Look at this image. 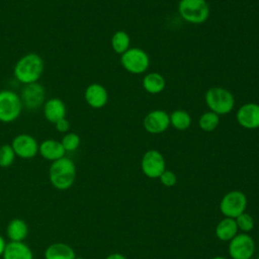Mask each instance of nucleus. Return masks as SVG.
Here are the masks:
<instances>
[{"mask_svg": "<svg viewBox=\"0 0 259 259\" xmlns=\"http://www.w3.org/2000/svg\"><path fill=\"white\" fill-rule=\"evenodd\" d=\"M110 45L114 53L118 55H122L125 51L130 49L131 45V37L127 32L124 30H117L115 31L110 39Z\"/></svg>", "mask_w": 259, "mask_h": 259, "instance_id": "obj_22", "label": "nucleus"}, {"mask_svg": "<svg viewBox=\"0 0 259 259\" xmlns=\"http://www.w3.org/2000/svg\"><path fill=\"white\" fill-rule=\"evenodd\" d=\"M22 106L28 110H36L46 101V89L38 82L24 85L20 92Z\"/></svg>", "mask_w": 259, "mask_h": 259, "instance_id": "obj_8", "label": "nucleus"}, {"mask_svg": "<svg viewBox=\"0 0 259 259\" xmlns=\"http://www.w3.org/2000/svg\"><path fill=\"white\" fill-rule=\"evenodd\" d=\"M238 123L246 130L259 128V104L248 102L243 104L237 111Z\"/></svg>", "mask_w": 259, "mask_h": 259, "instance_id": "obj_13", "label": "nucleus"}, {"mask_svg": "<svg viewBox=\"0 0 259 259\" xmlns=\"http://www.w3.org/2000/svg\"><path fill=\"white\" fill-rule=\"evenodd\" d=\"M75 259H83V258H81V257H76Z\"/></svg>", "mask_w": 259, "mask_h": 259, "instance_id": "obj_33", "label": "nucleus"}, {"mask_svg": "<svg viewBox=\"0 0 259 259\" xmlns=\"http://www.w3.org/2000/svg\"><path fill=\"white\" fill-rule=\"evenodd\" d=\"M238 232V226L236 220L232 218H226L222 220L217 228H215V235L222 241H230L232 240Z\"/></svg>", "mask_w": 259, "mask_h": 259, "instance_id": "obj_21", "label": "nucleus"}, {"mask_svg": "<svg viewBox=\"0 0 259 259\" xmlns=\"http://www.w3.org/2000/svg\"><path fill=\"white\" fill-rule=\"evenodd\" d=\"M42 58L35 53H28L22 56L13 69V75L17 81L26 85L37 82L44 72Z\"/></svg>", "mask_w": 259, "mask_h": 259, "instance_id": "obj_1", "label": "nucleus"}, {"mask_svg": "<svg viewBox=\"0 0 259 259\" xmlns=\"http://www.w3.org/2000/svg\"><path fill=\"white\" fill-rule=\"evenodd\" d=\"M50 181L52 185L60 190L69 189L75 181L76 177V167L74 162L63 157L52 163L49 170Z\"/></svg>", "mask_w": 259, "mask_h": 259, "instance_id": "obj_2", "label": "nucleus"}, {"mask_svg": "<svg viewBox=\"0 0 259 259\" xmlns=\"http://www.w3.org/2000/svg\"><path fill=\"white\" fill-rule=\"evenodd\" d=\"M76 254L73 248L65 243H54L45 252V259H75Z\"/></svg>", "mask_w": 259, "mask_h": 259, "instance_id": "obj_19", "label": "nucleus"}, {"mask_svg": "<svg viewBox=\"0 0 259 259\" xmlns=\"http://www.w3.org/2000/svg\"><path fill=\"white\" fill-rule=\"evenodd\" d=\"M143 173L149 178H158L166 170L165 159L157 150L147 151L141 161Z\"/></svg>", "mask_w": 259, "mask_h": 259, "instance_id": "obj_10", "label": "nucleus"}, {"mask_svg": "<svg viewBox=\"0 0 259 259\" xmlns=\"http://www.w3.org/2000/svg\"><path fill=\"white\" fill-rule=\"evenodd\" d=\"M16 155L11 145H3L0 147V167L6 168L12 165Z\"/></svg>", "mask_w": 259, "mask_h": 259, "instance_id": "obj_26", "label": "nucleus"}, {"mask_svg": "<svg viewBox=\"0 0 259 259\" xmlns=\"http://www.w3.org/2000/svg\"><path fill=\"white\" fill-rule=\"evenodd\" d=\"M160 180H161V183L166 186V187H171V186H174L175 183H176V175L170 171V170H165L161 175H160Z\"/></svg>", "mask_w": 259, "mask_h": 259, "instance_id": "obj_28", "label": "nucleus"}, {"mask_svg": "<svg viewBox=\"0 0 259 259\" xmlns=\"http://www.w3.org/2000/svg\"><path fill=\"white\" fill-rule=\"evenodd\" d=\"M5 247H6V243H5L4 239L0 236V256L3 255V252H4Z\"/></svg>", "mask_w": 259, "mask_h": 259, "instance_id": "obj_31", "label": "nucleus"}, {"mask_svg": "<svg viewBox=\"0 0 259 259\" xmlns=\"http://www.w3.org/2000/svg\"><path fill=\"white\" fill-rule=\"evenodd\" d=\"M178 12L186 22L200 24L208 19L210 9L206 0H180Z\"/></svg>", "mask_w": 259, "mask_h": 259, "instance_id": "obj_4", "label": "nucleus"}, {"mask_svg": "<svg viewBox=\"0 0 259 259\" xmlns=\"http://www.w3.org/2000/svg\"><path fill=\"white\" fill-rule=\"evenodd\" d=\"M38 146L35 138L28 134L17 135L11 143L15 155L22 159L33 158L38 153Z\"/></svg>", "mask_w": 259, "mask_h": 259, "instance_id": "obj_11", "label": "nucleus"}, {"mask_svg": "<svg viewBox=\"0 0 259 259\" xmlns=\"http://www.w3.org/2000/svg\"><path fill=\"white\" fill-rule=\"evenodd\" d=\"M61 144L66 152H73L79 148L81 139L76 133H66L61 140Z\"/></svg>", "mask_w": 259, "mask_h": 259, "instance_id": "obj_25", "label": "nucleus"}, {"mask_svg": "<svg viewBox=\"0 0 259 259\" xmlns=\"http://www.w3.org/2000/svg\"><path fill=\"white\" fill-rule=\"evenodd\" d=\"M255 251V242L247 234H237L229 244V254L233 259H250Z\"/></svg>", "mask_w": 259, "mask_h": 259, "instance_id": "obj_9", "label": "nucleus"}, {"mask_svg": "<svg viewBox=\"0 0 259 259\" xmlns=\"http://www.w3.org/2000/svg\"><path fill=\"white\" fill-rule=\"evenodd\" d=\"M6 233L11 242H22L28 233L27 225L21 219H13L7 225Z\"/></svg>", "mask_w": 259, "mask_h": 259, "instance_id": "obj_20", "label": "nucleus"}, {"mask_svg": "<svg viewBox=\"0 0 259 259\" xmlns=\"http://www.w3.org/2000/svg\"><path fill=\"white\" fill-rule=\"evenodd\" d=\"M170 116V125L178 131H185L191 124V116L190 114L183 109L174 110Z\"/></svg>", "mask_w": 259, "mask_h": 259, "instance_id": "obj_23", "label": "nucleus"}, {"mask_svg": "<svg viewBox=\"0 0 259 259\" xmlns=\"http://www.w3.org/2000/svg\"><path fill=\"white\" fill-rule=\"evenodd\" d=\"M219 123H220V115L210 110L202 113L198 119V125L204 132L214 131L218 127Z\"/></svg>", "mask_w": 259, "mask_h": 259, "instance_id": "obj_24", "label": "nucleus"}, {"mask_svg": "<svg viewBox=\"0 0 259 259\" xmlns=\"http://www.w3.org/2000/svg\"><path fill=\"white\" fill-rule=\"evenodd\" d=\"M236 223L238 228L244 232H250L254 228V220L249 213H241L236 218Z\"/></svg>", "mask_w": 259, "mask_h": 259, "instance_id": "obj_27", "label": "nucleus"}, {"mask_svg": "<svg viewBox=\"0 0 259 259\" xmlns=\"http://www.w3.org/2000/svg\"><path fill=\"white\" fill-rule=\"evenodd\" d=\"M55 127H56V130H57L59 133L66 134V133H68L69 127H70L69 120H68L66 117H65V118H62V119L58 120V121L55 123Z\"/></svg>", "mask_w": 259, "mask_h": 259, "instance_id": "obj_29", "label": "nucleus"}, {"mask_svg": "<svg viewBox=\"0 0 259 259\" xmlns=\"http://www.w3.org/2000/svg\"><path fill=\"white\" fill-rule=\"evenodd\" d=\"M42 112L45 118L55 124L58 120L66 117V104L58 97L50 98L45 101L42 105Z\"/></svg>", "mask_w": 259, "mask_h": 259, "instance_id": "obj_15", "label": "nucleus"}, {"mask_svg": "<svg viewBox=\"0 0 259 259\" xmlns=\"http://www.w3.org/2000/svg\"><path fill=\"white\" fill-rule=\"evenodd\" d=\"M143 125L149 134H162L170 126V116L165 110L155 109L147 113L144 117Z\"/></svg>", "mask_w": 259, "mask_h": 259, "instance_id": "obj_12", "label": "nucleus"}, {"mask_svg": "<svg viewBox=\"0 0 259 259\" xmlns=\"http://www.w3.org/2000/svg\"><path fill=\"white\" fill-rule=\"evenodd\" d=\"M142 85L146 92L150 94H158L165 89L166 80L160 73L152 72L144 76Z\"/></svg>", "mask_w": 259, "mask_h": 259, "instance_id": "obj_18", "label": "nucleus"}, {"mask_svg": "<svg viewBox=\"0 0 259 259\" xmlns=\"http://www.w3.org/2000/svg\"><path fill=\"white\" fill-rule=\"evenodd\" d=\"M212 259H226L225 257H221V256H217V257H213Z\"/></svg>", "mask_w": 259, "mask_h": 259, "instance_id": "obj_32", "label": "nucleus"}, {"mask_svg": "<svg viewBox=\"0 0 259 259\" xmlns=\"http://www.w3.org/2000/svg\"><path fill=\"white\" fill-rule=\"evenodd\" d=\"M38 153L40 156L49 161H56L65 157V149L63 148L61 141L54 139H47L42 141L38 146Z\"/></svg>", "mask_w": 259, "mask_h": 259, "instance_id": "obj_16", "label": "nucleus"}, {"mask_svg": "<svg viewBox=\"0 0 259 259\" xmlns=\"http://www.w3.org/2000/svg\"><path fill=\"white\" fill-rule=\"evenodd\" d=\"M204 100L210 111L221 115L228 114L235 106L234 95L226 88L211 87L204 95Z\"/></svg>", "mask_w": 259, "mask_h": 259, "instance_id": "obj_3", "label": "nucleus"}, {"mask_svg": "<svg viewBox=\"0 0 259 259\" xmlns=\"http://www.w3.org/2000/svg\"><path fill=\"white\" fill-rule=\"evenodd\" d=\"M22 102L20 96L8 89L0 90V121L12 122L16 120L22 111Z\"/></svg>", "mask_w": 259, "mask_h": 259, "instance_id": "obj_5", "label": "nucleus"}, {"mask_svg": "<svg viewBox=\"0 0 259 259\" xmlns=\"http://www.w3.org/2000/svg\"><path fill=\"white\" fill-rule=\"evenodd\" d=\"M86 103L95 109L104 107L108 102V92L106 88L99 83H92L87 86L84 92Z\"/></svg>", "mask_w": 259, "mask_h": 259, "instance_id": "obj_14", "label": "nucleus"}, {"mask_svg": "<svg viewBox=\"0 0 259 259\" xmlns=\"http://www.w3.org/2000/svg\"><path fill=\"white\" fill-rule=\"evenodd\" d=\"M105 259H126V257L119 253H112V254L108 255Z\"/></svg>", "mask_w": 259, "mask_h": 259, "instance_id": "obj_30", "label": "nucleus"}, {"mask_svg": "<svg viewBox=\"0 0 259 259\" xmlns=\"http://www.w3.org/2000/svg\"><path fill=\"white\" fill-rule=\"evenodd\" d=\"M3 259H33L32 251L23 242H11L6 244Z\"/></svg>", "mask_w": 259, "mask_h": 259, "instance_id": "obj_17", "label": "nucleus"}, {"mask_svg": "<svg viewBox=\"0 0 259 259\" xmlns=\"http://www.w3.org/2000/svg\"><path fill=\"white\" fill-rule=\"evenodd\" d=\"M258 259H259V257H258Z\"/></svg>", "mask_w": 259, "mask_h": 259, "instance_id": "obj_34", "label": "nucleus"}, {"mask_svg": "<svg viewBox=\"0 0 259 259\" xmlns=\"http://www.w3.org/2000/svg\"><path fill=\"white\" fill-rule=\"evenodd\" d=\"M120 64L128 73L139 75L148 70L150 66V57L140 48H130L120 55Z\"/></svg>", "mask_w": 259, "mask_h": 259, "instance_id": "obj_6", "label": "nucleus"}, {"mask_svg": "<svg viewBox=\"0 0 259 259\" xmlns=\"http://www.w3.org/2000/svg\"><path fill=\"white\" fill-rule=\"evenodd\" d=\"M247 206L246 195L239 190H233L225 194L221 203L220 209L227 218L236 219L244 212Z\"/></svg>", "mask_w": 259, "mask_h": 259, "instance_id": "obj_7", "label": "nucleus"}]
</instances>
